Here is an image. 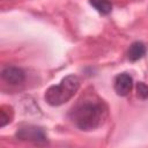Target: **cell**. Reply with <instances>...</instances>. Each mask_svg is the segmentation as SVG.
Segmentation results:
<instances>
[{
  "label": "cell",
  "instance_id": "cell-1",
  "mask_svg": "<svg viewBox=\"0 0 148 148\" xmlns=\"http://www.w3.org/2000/svg\"><path fill=\"white\" fill-rule=\"evenodd\" d=\"M108 116L106 104L98 98L84 99L77 103L71 111L69 117L82 131H92L99 127Z\"/></svg>",
  "mask_w": 148,
  "mask_h": 148
},
{
  "label": "cell",
  "instance_id": "cell-8",
  "mask_svg": "<svg viewBox=\"0 0 148 148\" xmlns=\"http://www.w3.org/2000/svg\"><path fill=\"white\" fill-rule=\"evenodd\" d=\"M136 95L141 99L148 98V84L145 82H138L136 83Z\"/></svg>",
  "mask_w": 148,
  "mask_h": 148
},
{
  "label": "cell",
  "instance_id": "cell-3",
  "mask_svg": "<svg viewBox=\"0 0 148 148\" xmlns=\"http://www.w3.org/2000/svg\"><path fill=\"white\" fill-rule=\"evenodd\" d=\"M16 138L23 141H31L36 143H43L46 141V135L40 127L28 125L22 126L16 132Z\"/></svg>",
  "mask_w": 148,
  "mask_h": 148
},
{
  "label": "cell",
  "instance_id": "cell-2",
  "mask_svg": "<svg viewBox=\"0 0 148 148\" xmlns=\"http://www.w3.org/2000/svg\"><path fill=\"white\" fill-rule=\"evenodd\" d=\"M80 80L76 75H67L64 77L60 83L51 86L44 95V98L49 105L59 106L68 102L79 90Z\"/></svg>",
  "mask_w": 148,
  "mask_h": 148
},
{
  "label": "cell",
  "instance_id": "cell-4",
  "mask_svg": "<svg viewBox=\"0 0 148 148\" xmlns=\"http://www.w3.org/2000/svg\"><path fill=\"white\" fill-rule=\"evenodd\" d=\"M133 87V79L127 73H120L114 79V90L119 96H127Z\"/></svg>",
  "mask_w": 148,
  "mask_h": 148
},
{
  "label": "cell",
  "instance_id": "cell-9",
  "mask_svg": "<svg viewBox=\"0 0 148 148\" xmlns=\"http://www.w3.org/2000/svg\"><path fill=\"white\" fill-rule=\"evenodd\" d=\"M10 118H12V117H9V113H6L5 106H2V108L0 109V127L6 126V125L10 121Z\"/></svg>",
  "mask_w": 148,
  "mask_h": 148
},
{
  "label": "cell",
  "instance_id": "cell-6",
  "mask_svg": "<svg viewBox=\"0 0 148 148\" xmlns=\"http://www.w3.org/2000/svg\"><path fill=\"white\" fill-rule=\"evenodd\" d=\"M146 53V46L143 43L141 42H135L133 43L127 52V57L131 61H136L139 59H141Z\"/></svg>",
  "mask_w": 148,
  "mask_h": 148
},
{
  "label": "cell",
  "instance_id": "cell-7",
  "mask_svg": "<svg viewBox=\"0 0 148 148\" xmlns=\"http://www.w3.org/2000/svg\"><path fill=\"white\" fill-rule=\"evenodd\" d=\"M89 3L102 15H108L112 10V3L110 0H89Z\"/></svg>",
  "mask_w": 148,
  "mask_h": 148
},
{
  "label": "cell",
  "instance_id": "cell-5",
  "mask_svg": "<svg viewBox=\"0 0 148 148\" xmlns=\"http://www.w3.org/2000/svg\"><path fill=\"white\" fill-rule=\"evenodd\" d=\"M2 79L10 83V84H20L24 81L25 79V75H24V72L18 68V67H14V66H9V67H6L3 71H2Z\"/></svg>",
  "mask_w": 148,
  "mask_h": 148
}]
</instances>
